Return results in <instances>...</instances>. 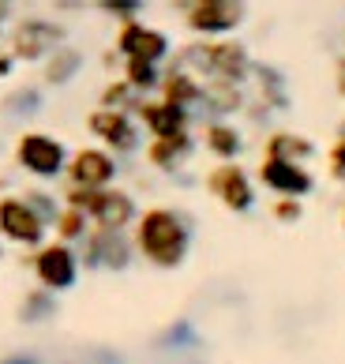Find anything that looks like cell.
<instances>
[{
  "mask_svg": "<svg viewBox=\"0 0 345 364\" xmlns=\"http://www.w3.org/2000/svg\"><path fill=\"white\" fill-rule=\"evenodd\" d=\"M90 263H105V267H124L128 263V248H124V240L121 233H98L90 237V255H87Z\"/></svg>",
  "mask_w": 345,
  "mask_h": 364,
  "instance_id": "17",
  "label": "cell"
},
{
  "mask_svg": "<svg viewBox=\"0 0 345 364\" xmlns=\"http://www.w3.org/2000/svg\"><path fill=\"white\" fill-rule=\"evenodd\" d=\"M259 181L267 184L270 192H278V199H300L315 188V177L304 166H293V161H270V158H263Z\"/></svg>",
  "mask_w": 345,
  "mask_h": 364,
  "instance_id": "8",
  "label": "cell"
},
{
  "mask_svg": "<svg viewBox=\"0 0 345 364\" xmlns=\"http://www.w3.org/2000/svg\"><path fill=\"white\" fill-rule=\"evenodd\" d=\"M131 98V87L128 83H113L102 90V109H113V113H124V105Z\"/></svg>",
  "mask_w": 345,
  "mask_h": 364,
  "instance_id": "24",
  "label": "cell"
},
{
  "mask_svg": "<svg viewBox=\"0 0 345 364\" xmlns=\"http://www.w3.org/2000/svg\"><path fill=\"white\" fill-rule=\"evenodd\" d=\"M68 173H72V184L75 188H90V192H102L109 188V181L116 177V161L98 151V146H83L72 161H68Z\"/></svg>",
  "mask_w": 345,
  "mask_h": 364,
  "instance_id": "10",
  "label": "cell"
},
{
  "mask_svg": "<svg viewBox=\"0 0 345 364\" xmlns=\"http://www.w3.org/2000/svg\"><path fill=\"white\" fill-rule=\"evenodd\" d=\"M207 188H210V192H214L229 210H236V214H241V210H251V203H256V192H251L248 173L236 166V161H221L218 169H210Z\"/></svg>",
  "mask_w": 345,
  "mask_h": 364,
  "instance_id": "4",
  "label": "cell"
},
{
  "mask_svg": "<svg viewBox=\"0 0 345 364\" xmlns=\"http://www.w3.org/2000/svg\"><path fill=\"white\" fill-rule=\"evenodd\" d=\"M162 102L177 105V109H188V105L203 102V87L192 79V72H169L162 79Z\"/></svg>",
  "mask_w": 345,
  "mask_h": 364,
  "instance_id": "14",
  "label": "cell"
},
{
  "mask_svg": "<svg viewBox=\"0 0 345 364\" xmlns=\"http://www.w3.org/2000/svg\"><path fill=\"white\" fill-rule=\"evenodd\" d=\"M203 98L214 105V109L233 113L236 105H241V87L236 83H210V87H203Z\"/></svg>",
  "mask_w": 345,
  "mask_h": 364,
  "instance_id": "21",
  "label": "cell"
},
{
  "mask_svg": "<svg viewBox=\"0 0 345 364\" xmlns=\"http://www.w3.org/2000/svg\"><path fill=\"white\" fill-rule=\"evenodd\" d=\"M105 11H113V16H136V11H139V4H113V0H109V4H102Z\"/></svg>",
  "mask_w": 345,
  "mask_h": 364,
  "instance_id": "27",
  "label": "cell"
},
{
  "mask_svg": "<svg viewBox=\"0 0 345 364\" xmlns=\"http://www.w3.org/2000/svg\"><path fill=\"white\" fill-rule=\"evenodd\" d=\"M338 94H341V98H345V57L338 60Z\"/></svg>",
  "mask_w": 345,
  "mask_h": 364,
  "instance_id": "28",
  "label": "cell"
},
{
  "mask_svg": "<svg viewBox=\"0 0 345 364\" xmlns=\"http://www.w3.org/2000/svg\"><path fill=\"white\" fill-rule=\"evenodd\" d=\"M136 245L154 267H180L188 255V225L180 222V214L150 207L136 222Z\"/></svg>",
  "mask_w": 345,
  "mask_h": 364,
  "instance_id": "1",
  "label": "cell"
},
{
  "mask_svg": "<svg viewBox=\"0 0 345 364\" xmlns=\"http://www.w3.org/2000/svg\"><path fill=\"white\" fill-rule=\"evenodd\" d=\"M188 57L203 64L210 83H241L248 75V53L236 42H207V46L192 49Z\"/></svg>",
  "mask_w": 345,
  "mask_h": 364,
  "instance_id": "2",
  "label": "cell"
},
{
  "mask_svg": "<svg viewBox=\"0 0 345 364\" xmlns=\"http://www.w3.org/2000/svg\"><path fill=\"white\" fill-rule=\"evenodd\" d=\"M19 161H23V169L38 173V177H57V173L68 166V154H64V146L53 136L31 132V136L19 139Z\"/></svg>",
  "mask_w": 345,
  "mask_h": 364,
  "instance_id": "5",
  "label": "cell"
},
{
  "mask_svg": "<svg viewBox=\"0 0 345 364\" xmlns=\"http://www.w3.org/2000/svg\"><path fill=\"white\" fill-rule=\"evenodd\" d=\"M124 83L131 90H150L162 83V75H158V64H143V60H128L124 64Z\"/></svg>",
  "mask_w": 345,
  "mask_h": 364,
  "instance_id": "20",
  "label": "cell"
},
{
  "mask_svg": "<svg viewBox=\"0 0 345 364\" xmlns=\"http://www.w3.org/2000/svg\"><path fill=\"white\" fill-rule=\"evenodd\" d=\"M188 11V26L199 34H229L233 26L244 23V4L236 0H195V4L184 8Z\"/></svg>",
  "mask_w": 345,
  "mask_h": 364,
  "instance_id": "3",
  "label": "cell"
},
{
  "mask_svg": "<svg viewBox=\"0 0 345 364\" xmlns=\"http://www.w3.org/2000/svg\"><path fill=\"white\" fill-rule=\"evenodd\" d=\"M57 233H60V245H68V240H79L87 233V214H79V210H60L57 214Z\"/></svg>",
  "mask_w": 345,
  "mask_h": 364,
  "instance_id": "22",
  "label": "cell"
},
{
  "mask_svg": "<svg viewBox=\"0 0 345 364\" xmlns=\"http://www.w3.org/2000/svg\"><path fill=\"white\" fill-rule=\"evenodd\" d=\"M116 49L124 53L128 60H143V64H158L169 53V42L162 31H150L136 19H128L121 26V38H116Z\"/></svg>",
  "mask_w": 345,
  "mask_h": 364,
  "instance_id": "9",
  "label": "cell"
},
{
  "mask_svg": "<svg viewBox=\"0 0 345 364\" xmlns=\"http://www.w3.org/2000/svg\"><path fill=\"white\" fill-rule=\"evenodd\" d=\"M143 124L154 139H177V136H188V109H177L169 102H147L143 105Z\"/></svg>",
  "mask_w": 345,
  "mask_h": 364,
  "instance_id": "13",
  "label": "cell"
},
{
  "mask_svg": "<svg viewBox=\"0 0 345 364\" xmlns=\"http://www.w3.org/2000/svg\"><path fill=\"white\" fill-rule=\"evenodd\" d=\"M330 173L338 181H345V136H338V143L330 146Z\"/></svg>",
  "mask_w": 345,
  "mask_h": 364,
  "instance_id": "26",
  "label": "cell"
},
{
  "mask_svg": "<svg viewBox=\"0 0 345 364\" xmlns=\"http://www.w3.org/2000/svg\"><path fill=\"white\" fill-rule=\"evenodd\" d=\"M53 42H60L57 26H49V23H26L23 31L16 34V53H19V57H42Z\"/></svg>",
  "mask_w": 345,
  "mask_h": 364,
  "instance_id": "15",
  "label": "cell"
},
{
  "mask_svg": "<svg viewBox=\"0 0 345 364\" xmlns=\"http://www.w3.org/2000/svg\"><path fill=\"white\" fill-rule=\"evenodd\" d=\"M79 68V53L75 49H60V57L49 64V83H64V79H72Z\"/></svg>",
  "mask_w": 345,
  "mask_h": 364,
  "instance_id": "23",
  "label": "cell"
},
{
  "mask_svg": "<svg viewBox=\"0 0 345 364\" xmlns=\"http://www.w3.org/2000/svg\"><path fill=\"white\" fill-rule=\"evenodd\" d=\"M131 218H136V203H131L128 192H116V188L94 192V199L87 207V222H94L102 233H121Z\"/></svg>",
  "mask_w": 345,
  "mask_h": 364,
  "instance_id": "6",
  "label": "cell"
},
{
  "mask_svg": "<svg viewBox=\"0 0 345 364\" xmlns=\"http://www.w3.org/2000/svg\"><path fill=\"white\" fill-rule=\"evenodd\" d=\"M90 132L105 143V146H113V151H136V124L128 120V113H113V109H94L90 113Z\"/></svg>",
  "mask_w": 345,
  "mask_h": 364,
  "instance_id": "12",
  "label": "cell"
},
{
  "mask_svg": "<svg viewBox=\"0 0 345 364\" xmlns=\"http://www.w3.org/2000/svg\"><path fill=\"white\" fill-rule=\"evenodd\" d=\"M34 274L45 289H72L75 286V274H79V263H75V252L68 245H45L42 252L34 255Z\"/></svg>",
  "mask_w": 345,
  "mask_h": 364,
  "instance_id": "7",
  "label": "cell"
},
{
  "mask_svg": "<svg viewBox=\"0 0 345 364\" xmlns=\"http://www.w3.org/2000/svg\"><path fill=\"white\" fill-rule=\"evenodd\" d=\"M274 218L278 222H297L300 218V199H278V203H274Z\"/></svg>",
  "mask_w": 345,
  "mask_h": 364,
  "instance_id": "25",
  "label": "cell"
},
{
  "mask_svg": "<svg viewBox=\"0 0 345 364\" xmlns=\"http://www.w3.org/2000/svg\"><path fill=\"white\" fill-rule=\"evenodd\" d=\"M308 154H312V143L304 136H293V132H274L270 143H267L270 161H293V166H300Z\"/></svg>",
  "mask_w": 345,
  "mask_h": 364,
  "instance_id": "16",
  "label": "cell"
},
{
  "mask_svg": "<svg viewBox=\"0 0 345 364\" xmlns=\"http://www.w3.org/2000/svg\"><path fill=\"white\" fill-rule=\"evenodd\" d=\"M341 222H345V214H341Z\"/></svg>",
  "mask_w": 345,
  "mask_h": 364,
  "instance_id": "29",
  "label": "cell"
},
{
  "mask_svg": "<svg viewBox=\"0 0 345 364\" xmlns=\"http://www.w3.org/2000/svg\"><path fill=\"white\" fill-rule=\"evenodd\" d=\"M192 151V136H177V139H154L150 143V161L158 169H177L180 158Z\"/></svg>",
  "mask_w": 345,
  "mask_h": 364,
  "instance_id": "18",
  "label": "cell"
},
{
  "mask_svg": "<svg viewBox=\"0 0 345 364\" xmlns=\"http://www.w3.org/2000/svg\"><path fill=\"white\" fill-rule=\"evenodd\" d=\"M207 146H210V154H214V158L233 161L236 154H241V132L229 128V124H210L207 128Z\"/></svg>",
  "mask_w": 345,
  "mask_h": 364,
  "instance_id": "19",
  "label": "cell"
},
{
  "mask_svg": "<svg viewBox=\"0 0 345 364\" xmlns=\"http://www.w3.org/2000/svg\"><path fill=\"white\" fill-rule=\"evenodd\" d=\"M0 229L11 240H19V245H38L45 233V218L23 199H4L0 203Z\"/></svg>",
  "mask_w": 345,
  "mask_h": 364,
  "instance_id": "11",
  "label": "cell"
}]
</instances>
